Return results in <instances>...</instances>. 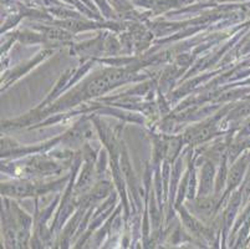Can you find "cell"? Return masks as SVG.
<instances>
[{
	"label": "cell",
	"instance_id": "6da1fadb",
	"mask_svg": "<svg viewBox=\"0 0 250 249\" xmlns=\"http://www.w3.org/2000/svg\"><path fill=\"white\" fill-rule=\"evenodd\" d=\"M117 77H120V75H117V73H108V75H106L105 77L98 78V80H96L95 82L91 83V86H90L91 92L98 94L101 91H105L107 87L111 86V83H113L116 80H117Z\"/></svg>",
	"mask_w": 250,
	"mask_h": 249
}]
</instances>
